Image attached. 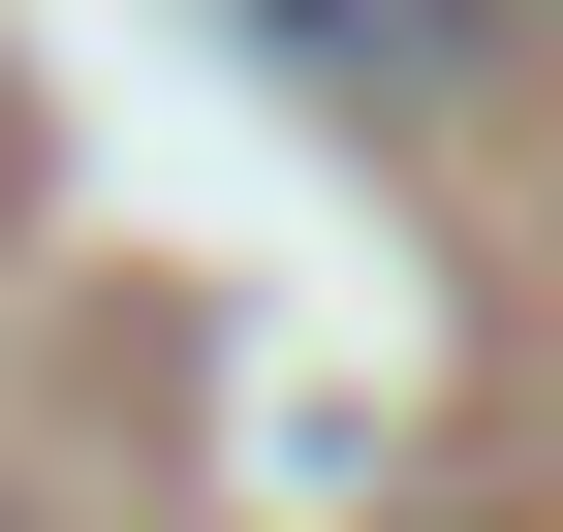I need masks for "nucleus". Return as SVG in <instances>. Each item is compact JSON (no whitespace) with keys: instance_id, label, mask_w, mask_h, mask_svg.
<instances>
[{"instance_id":"obj_1","label":"nucleus","mask_w":563,"mask_h":532,"mask_svg":"<svg viewBox=\"0 0 563 532\" xmlns=\"http://www.w3.org/2000/svg\"><path fill=\"white\" fill-rule=\"evenodd\" d=\"M220 32H251V63H313V95H439L501 0H220Z\"/></svg>"},{"instance_id":"obj_2","label":"nucleus","mask_w":563,"mask_h":532,"mask_svg":"<svg viewBox=\"0 0 563 532\" xmlns=\"http://www.w3.org/2000/svg\"><path fill=\"white\" fill-rule=\"evenodd\" d=\"M0 532H63V501H0Z\"/></svg>"}]
</instances>
